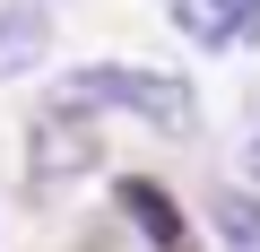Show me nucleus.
Instances as JSON below:
<instances>
[{
  "instance_id": "nucleus-1",
  "label": "nucleus",
  "mask_w": 260,
  "mask_h": 252,
  "mask_svg": "<svg viewBox=\"0 0 260 252\" xmlns=\"http://www.w3.org/2000/svg\"><path fill=\"white\" fill-rule=\"evenodd\" d=\"M44 113H61V122H87V113H139V122H156V131H191V122H200V96H191V78H174V70L87 61V70L52 78V104H44Z\"/></svg>"
},
{
  "instance_id": "nucleus-2",
  "label": "nucleus",
  "mask_w": 260,
  "mask_h": 252,
  "mask_svg": "<svg viewBox=\"0 0 260 252\" xmlns=\"http://www.w3.org/2000/svg\"><path fill=\"white\" fill-rule=\"evenodd\" d=\"M174 35H191L200 52H234V44H260V0H165Z\"/></svg>"
},
{
  "instance_id": "nucleus-3",
  "label": "nucleus",
  "mask_w": 260,
  "mask_h": 252,
  "mask_svg": "<svg viewBox=\"0 0 260 252\" xmlns=\"http://www.w3.org/2000/svg\"><path fill=\"white\" fill-rule=\"evenodd\" d=\"M52 61V0H0V78Z\"/></svg>"
},
{
  "instance_id": "nucleus-4",
  "label": "nucleus",
  "mask_w": 260,
  "mask_h": 252,
  "mask_svg": "<svg viewBox=\"0 0 260 252\" xmlns=\"http://www.w3.org/2000/svg\"><path fill=\"white\" fill-rule=\"evenodd\" d=\"M113 200H121V217H130V226H139V243H148V252H182V243H191V226H182V209H174V191H165V183L121 174V191H113Z\"/></svg>"
},
{
  "instance_id": "nucleus-5",
  "label": "nucleus",
  "mask_w": 260,
  "mask_h": 252,
  "mask_svg": "<svg viewBox=\"0 0 260 252\" xmlns=\"http://www.w3.org/2000/svg\"><path fill=\"white\" fill-rule=\"evenodd\" d=\"M87 165H95L87 122H61V113H44V122H35V183H70V174H87Z\"/></svg>"
},
{
  "instance_id": "nucleus-6",
  "label": "nucleus",
  "mask_w": 260,
  "mask_h": 252,
  "mask_svg": "<svg viewBox=\"0 0 260 252\" xmlns=\"http://www.w3.org/2000/svg\"><path fill=\"white\" fill-rule=\"evenodd\" d=\"M208 217H217V243L225 252H260V191H217Z\"/></svg>"
},
{
  "instance_id": "nucleus-7",
  "label": "nucleus",
  "mask_w": 260,
  "mask_h": 252,
  "mask_svg": "<svg viewBox=\"0 0 260 252\" xmlns=\"http://www.w3.org/2000/svg\"><path fill=\"white\" fill-rule=\"evenodd\" d=\"M243 174H251V183H260V96H251V104H243Z\"/></svg>"
}]
</instances>
